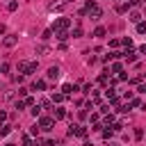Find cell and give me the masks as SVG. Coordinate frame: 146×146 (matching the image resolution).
<instances>
[{
  "mask_svg": "<svg viewBox=\"0 0 146 146\" xmlns=\"http://www.w3.org/2000/svg\"><path fill=\"white\" fill-rule=\"evenodd\" d=\"M80 14H89V16H91V21H100V16H103V9L96 5V0H87L84 9H82Z\"/></svg>",
  "mask_w": 146,
  "mask_h": 146,
  "instance_id": "1",
  "label": "cell"
},
{
  "mask_svg": "<svg viewBox=\"0 0 146 146\" xmlns=\"http://www.w3.org/2000/svg\"><path fill=\"white\" fill-rule=\"evenodd\" d=\"M36 71V62H18V73L23 75H30Z\"/></svg>",
  "mask_w": 146,
  "mask_h": 146,
  "instance_id": "2",
  "label": "cell"
},
{
  "mask_svg": "<svg viewBox=\"0 0 146 146\" xmlns=\"http://www.w3.org/2000/svg\"><path fill=\"white\" fill-rule=\"evenodd\" d=\"M52 125H55V119H52V116H39V128H41L43 132L52 130Z\"/></svg>",
  "mask_w": 146,
  "mask_h": 146,
  "instance_id": "3",
  "label": "cell"
},
{
  "mask_svg": "<svg viewBox=\"0 0 146 146\" xmlns=\"http://www.w3.org/2000/svg\"><path fill=\"white\" fill-rule=\"evenodd\" d=\"M68 25H71L68 18H57L55 25H52V30H55V32H64V30H68Z\"/></svg>",
  "mask_w": 146,
  "mask_h": 146,
  "instance_id": "4",
  "label": "cell"
},
{
  "mask_svg": "<svg viewBox=\"0 0 146 146\" xmlns=\"http://www.w3.org/2000/svg\"><path fill=\"white\" fill-rule=\"evenodd\" d=\"M66 116H68V114H66L64 107H55V110H52V119H55V121H62V119H66Z\"/></svg>",
  "mask_w": 146,
  "mask_h": 146,
  "instance_id": "5",
  "label": "cell"
},
{
  "mask_svg": "<svg viewBox=\"0 0 146 146\" xmlns=\"http://www.w3.org/2000/svg\"><path fill=\"white\" fill-rule=\"evenodd\" d=\"M73 91H78V87H75V84H71V82H66V84H62V94H64L66 98H68V96H71Z\"/></svg>",
  "mask_w": 146,
  "mask_h": 146,
  "instance_id": "6",
  "label": "cell"
},
{
  "mask_svg": "<svg viewBox=\"0 0 146 146\" xmlns=\"http://www.w3.org/2000/svg\"><path fill=\"white\" fill-rule=\"evenodd\" d=\"M64 7H66V0H57V2H50L48 9H50V11H62Z\"/></svg>",
  "mask_w": 146,
  "mask_h": 146,
  "instance_id": "7",
  "label": "cell"
},
{
  "mask_svg": "<svg viewBox=\"0 0 146 146\" xmlns=\"http://www.w3.org/2000/svg\"><path fill=\"white\" fill-rule=\"evenodd\" d=\"M16 41H18V36H16V34H7L2 43H5L7 48H14V46H16Z\"/></svg>",
  "mask_w": 146,
  "mask_h": 146,
  "instance_id": "8",
  "label": "cell"
},
{
  "mask_svg": "<svg viewBox=\"0 0 146 146\" xmlns=\"http://www.w3.org/2000/svg\"><path fill=\"white\" fill-rule=\"evenodd\" d=\"M123 59H125L128 64H132V62L137 59V52H135V50H125V52H123Z\"/></svg>",
  "mask_w": 146,
  "mask_h": 146,
  "instance_id": "9",
  "label": "cell"
},
{
  "mask_svg": "<svg viewBox=\"0 0 146 146\" xmlns=\"http://www.w3.org/2000/svg\"><path fill=\"white\" fill-rule=\"evenodd\" d=\"M46 75H48V78H50V80H57V78H59V66H50V68H48V73H46Z\"/></svg>",
  "mask_w": 146,
  "mask_h": 146,
  "instance_id": "10",
  "label": "cell"
},
{
  "mask_svg": "<svg viewBox=\"0 0 146 146\" xmlns=\"http://www.w3.org/2000/svg\"><path fill=\"white\" fill-rule=\"evenodd\" d=\"M87 132H89V130H87L84 125H78V123H75V137H82V139H84Z\"/></svg>",
  "mask_w": 146,
  "mask_h": 146,
  "instance_id": "11",
  "label": "cell"
},
{
  "mask_svg": "<svg viewBox=\"0 0 146 146\" xmlns=\"http://www.w3.org/2000/svg\"><path fill=\"white\" fill-rule=\"evenodd\" d=\"M32 89H34V91H36V89L43 91V89H46V80H34V82H32Z\"/></svg>",
  "mask_w": 146,
  "mask_h": 146,
  "instance_id": "12",
  "label": "cell"
},
{
  "mask_svg": "<svg viewBox=\"0 0 146 146\" xmlns=\"http://www.w3.org/2000/svg\"><path fill=\"white\" fill-rule=\"evenodd\" d=\"M130 21H132V23H135V25H137V23H141V14H139V11H135V9H132V11H130Z\"/></svg>",
  "mask_w": 146,
  "mask_h": 146,
  "instance_id": "13",
  "label": "cell"
},
{
  "mask_svg": "<svg viewBox=\"0 0 146 146\" xmlns=\"http://www.w3.org/2000/svg\"><path fill=\"white\" fill-rule=\"evenodd\" d=\"M55 36H57V39H59V43H66V39H68V36H71V34H68V32H66V30H64V32H55Z\"/></svg>",
  "mask_w": 146,
  "mask_h": 146,
  "instance_id": "14",
  "label": "cell"
},
{
  "mask_svg": "<svg viewBox=\"0 0 146 146\" xmlns=\"http://www.w3.org/2000/svg\"><path fill=\"white\" fill-rule=\"evenodd\" d=\"M128 9H130V5H125V2H119L116 5V14H125Z\"/></svg>",
  "mask_w": 146,
  "mask_h": 146,
  "instance_id": "15",
  "label": "cell"
},
{
  "mask_svg": "<svg viewBox=\"0 0 146 146\" xmlns=\"http://www.w3.org/2000/svg\"><path fill=\"white\" fill-rule=\"evenodd\" d=\"M64 98H66V96H64L62 91H59V94H52V105H59V103H62Z\"/></svg>",
  "mask_w": 146,
  "mask_h": 146,
  "instance_id": "16",
  "label": "cell"
},
{
  "mask_svg": "<svg viewBox=\"0 0 146 146\" xmlns=\"http://www.w3.org/2000/svg\"><path fill=\"white\" fill-rule=\"evenodd\" d=\"M9 132H11V125H9V123H2V125H0V137H5V135H9Z\"/></svg>",
  "mask_w": 146,
  "mask_h": 146,
  "instance_id": "17",
  "label": "cell"
},
{
  "mask_svg": "<svg viewBox=\"0 0 146 146\" xmlns=\"http://www.w3.org/2000/svg\"><path fill=\"white\" fill-rule=\"evenodd\" d=\"M23 146H34V141H32V135H23V141H21Z\"/></svg>",
  "mask_w": 146,
  "mask_h": 146,
  "instance_id": "18",
  "label": "cell"
},
{
  "mask_svg": "<svg viewBox=\"0 0 146 146\" xmlns=\"http://www.w3.org/2000/svg\"><path fill=\"white\" fill-rule=\"evenodd\" d=\"M121 46H125V48L130 50V48H132V39H130V36H123V39H121Z\"/></svg>",
  "mask_w": 146,
  "mask_h": 146,
  "instance_id": "19",
  "label": "cell"
},
{
  "mask_svg": "<svg viewBox=\"0 0 146 146\" xmlns=\"http://www.w3.org/2000/svg\"><path fill=\"white\" fill-rule=\"evenodd\" d=\"M112 73H123V66H121L119 62H114V64H112Z\"/></svg>",
  "mask_w": 146,
  "mask_h": 146,
  "instance_id": "20",
  "label": "cell"
},
{
  "mask_svg": "<svg viewBox=\"0 0 146 146\" xmlns=\"http://www.w3.org/2000/svg\"><path fill=\"white\" fill-rule=\"evenodd\" d=\"M41 110H43L41 105H34V107H32L30 112H32V116H41Z\"/></svg>",
  "mask_w": 146,
  "mask_h": 146,
  "instance_id": "21",
  "label": "cell"
},
{
  "mask_svg": "<svg viewBox=\"0 0 146 146\" xmlns=\"http://www.w3.org/2000/svg\"><path fill=\"white\" fill-rule=\"evenodd\" d=\"M71 36H82V27H80V25H75V27H73V32H71Z\"/></svg>",
  "mask_w": 146,
  "mask_h": 146,
  "instance_id": "22",
  "label": "cell"
},
{
  "mask_svg": "<svg viewBox=\"0 0 146 146\" xmlns=\"http://www.w3.org/2000/svg\"><path fill=\"white\" fill-rule=\"evenodd\" d=\"M105 32H107L105 27H96V30H94V36H105Z\"/></svg>",
  "mask_w": 146,
  "mask_h": 146,
  "instance_id": "23",
  "label": "cell"
},
{
  "mask_svg": "<svg viewBox=\"0 0 146 146\" xmlns=\"http://www.w3.org/2000/svg\"><path fill=\"white\" fill-rule=\"evenodd\" d=\"M36 52H39V55H48V52H50V48H48V46H39V48H36Z\"/></svg>",
  "mask_w": 146,
  "mask_h": 146,
  "instance_id": "24",
  "label": "cell"
},
{
  "mask_svg": "<svg viewBox=\"0 0 146 146\" xmlns=\"http://www.w3.org/2000/svg\"><path fill=\"white\" fill-rule=\"evenodd\" d=\"M23 100H25V105H27V107H34V105H36V100H34L32 96H27V98H23Z\"/></svg>",
  "mask_w": 146,
  "mask_h": 146,
  "instance_id": "25",
  "label": "cell"
},
{
  "mask_svg": "<svg viewBox=\"0 0 146 146\" xmlns=\"http://www.w3.org/2000/svg\"><path fill=\"white\" fill-rule=\"evenodd\" d=\"M130 107H144V103H141L139 98H132V100H130Z\"/></svg>",
  "mask_w": 146,
  "mask_h": 146,
  "instance_id": "26",
  "label": "cell"
},
{
  "mask_svg": "<svg viewBox=\"0 0 146 146\" xmlns=\"http://www.w3.org/2000/svg\"><path fill=\"white\" fill-rule=\"evenodd\" d=\"M7 9H9V11H16V9H18V2H16V0H11V2L7 5Z\"/></svg>",
  "mask_w": 146,
  "mask_h": 146,
  "instance_id": "27",
  "label": "cell"
},
{
  "mask_svg": "<svg viewBox=\"0 0 146 146\" xmlns=\"http://www.w3.org/2000/svg\"><path fill=\"white\" fill-rule=\"evenodd\" d=\"M137 32H139V34H144V32H146V23H144V21H141V23H137Z\"/></svg>",
  "mask_w": 146,
  "mask_h": 146,
  "instance_id": "28",
  "label": "cell"
},
{
  "mask_svg": "<svg viewBox=\"0 0 146 146\" xmlns=\"http://www.w3.org/2000/svg\"><path fill=\"white\" fill-rule=\"evenodd\" d=\"M100 114H112V107L110 105H100Z\"/></svg>",
  "mask_w": 146,
  "mask_h": 146,
  "instance_id": "29",
  "label": "cell"
},
{
  "mask_svg": "<svg viewBox=\"0 0 146 146\" xmlns=\"http://www.w3.org/2000/svg\"><path fill=\"white\" fill-rule=\"evenodd\" d=\"M91 123H94V125H96V123H100V114H98V112H94V114H91Z\"/></svg>",
  "mask_w": 146,
  "mask_h": 146,
  "instance_id": "30",
  "label": "cell"
},
{
  "mask_svg": "<svg viewBox=\"0 0 146 146\" xmlns=\"http://www.w3.org/2000/svg\"><path fill=\"white\" fill-rule=\"evenodd\" d=\"M41 132V128H39V123H34L32 128H30V135H39Z\"/></svg>",
  "mask_w": 146,
  "mask_h": 146,
  "instance_id": "31",
  "label": "cell"
},
{
  "mask_svg": "<svg viewBox=\"0 0 146 146\" xmlns=\"http://www.w3.org/2000/svg\"><path fill=\"white\" fill-rule=\"evenodd\" d=\"M112 135H114V130H112V128H107V130H103V139H110Z\"/></svg>",
  "mask_w": 146,
  "mask_h": 146,
  "instance_id": "32",
  "label": "cell"
},
{
  "mask_svg": "<svg viewBox=\"0 0 146 146\" xmlns=\"http://www.w3.org/2000/svg\"><path fill=\"white\" fill-rule=\"evenodd\" d=\"M18 96H21V98H27V89L21 87V89H18Z\"/></svg>",
  "mask_w": 146,
  "mask_h": 146,
  "instance_id": "33",
  "label": "cell"
},
{
  "mask_svg": "<svg viewBox=\"0 0 146 146\" xmlns=\"http://www.w3.org/2000/svg\"><path fill=\"white\" fill-rule=\"evenodd\" d=\"M116 46H121V41H119V39H112V41H110V48H116Z\"/></svg>",
  "mask_w": 146,
  "mask_h": 146,
  "instance_id": "34",
  "label": "cell"
},
{
  "mask_svg": "<svg viewBox=\"0 0 146 146\" xmlns=\"http://www.w3.org/2000/svg\"><path fill=\"white\" fill-rule=\"evenodd\" d=\"M23 107H27L25 100H16V110H23Z\"/></svg>",
  "mask_w": 146,
  "mask_h": 146,
  "instance_id": "35",
  "label": "cell"
},
{
  "mask_svg": "<svg viewBox=\"0 0 146 146\" xmlns=\"http://www.w3.org/2000/svg\"><path fill=\"white\" fill-rule=\"evenodd\" d=\"M135 137H137V139H141V137H144V130H141V128H137V130H135Z\"/></svg>",
  "mask_w": 146,
  "mask_h": 146,
  "instance_id": "36",
  "label": "cell"
},
{
  "mask_svg": "<svg viewBox=\"0 0 146 146\" xmlns=\"http://www.w3.org/2000/svg\"><path fill=\"white\" fill-rule=\"evenodd\" d=\"M41 146H55V141H52V139H43V141H41Z\"/></svg>",
  "mask_w": 146,
  "mask_h": 146,
  "instance_id": "37",
  "label": "cell"
},
{
  "mask_svg": "<svg viewBox=\"0 0 146 146\" xmlns=\"http://www.w3.org/2000/svg\"><path fill=\"white\" fill-rule=\"evenodd\" d=\"M5 121H7V112H0V125H2Z\"/></svg>",
  "mask_w": 146,
  "mask_h": 146,
  "instance_id": "38",
  "label": "cell"
},
{
  "mask_svg": "<svg viewBox=\"0 0 146 146\" xmlns=\"http://www.w3.org/2000/svg\"><path fill=\"white\" fill-rule=\"evenodd\" d=\"M128 5H130V7H139V5H141V0H130Z\"/></svg>",
  "mask_w": 146,
  "mask_h": 146,
  "instance_id": "39",
  "label": "cell"
},
{
  "mask_svg": "<svg viewBox=\"0 0 146 146\" xmlns=\"http://www.w3.org/2000/svg\"><path fill=\"white\" fill-rule=\"evenodd\" d=\"M137 91H139V94H146V84H139V87H137Z\"/></svg>",
  "mask_w": 146,
  "mask_h": 146,
  "instance_id": "40",
  "label": "cell"
},
{
  "mask_svg": "<svg viewBox=\"0 0 146 146\" xmlns=\"http://www.w3.org/2000/svg\"><path fill=\"white\" fill-rule=\"evenodd\" d=\"M5 32H7V27H5L2 23H0V34H5Z\"/></svg>",
  "mask_w": 146,
  "mask_h": 146,
  "instance_id": "41",
  "label": "cell"
},
{
  "mask_svg": "<svg viewBox=\"0 0 146 146\" xmlns=\"http://www.w3.org/2000/svg\"><path fill=\"white\" fill-rule=\"evenodd\" d=\"M139 52H144V55H146V43H144V46L139 48Z\"/></svg>",
  "mask_w": 146,
  "mask_h": 146,
  "instance_id": "42",
  "label": "cell"
},
{
  "mask_svg": "<svg viewBox=\"0 0 146 146\" xmlns=\"http://www.w3.org/2000/svg\"><path fill=\"white\" fill-rule=\"evenodd\" d=\"M107 146H119V144H116V141H110V144H107Z\"/></svg>",
  "mask_w": 146,
  "mask_h": 146,
  "instance_id": "43",
  "label": "cell"
},
{
  "mask_svg": "<svg viewBox=\"0 0 146 146\" xmlns=\"http://www.w3.org/2000/svg\"><path fill=\"white\" fill-rule=\"evenodd\" d=\"M7 146H14V144H7Z\"/></svg>",
  "mask_w": 146,
  "mask_h": 146,
  "instance_id": "44",
  "label": "cell"
},
{
  "mask_svg": "<svg viewBox=\"0 0 146 146\" xmlns=\"http://www.w3.org/2000/svg\"><path fill=\"white\" fill-rule=\"evenodd\" d=\"M144 9H146V7H144Z\"/></svg>",
  "mask_w": 146,
  "mask_h": 146,
  "instance_id": "45",
  "label": "cell"
}]
</instances>
